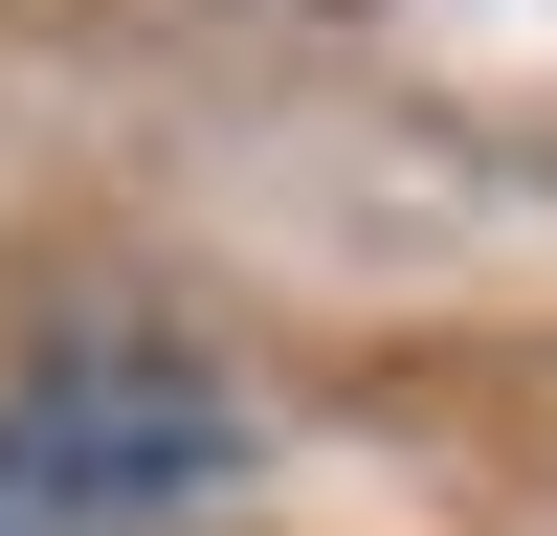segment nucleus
I'll return each instance as SVG.
<instances>
[{"label":"nucleus","instance_id":"obj_1","mask_svg":"<svg viewBox=\"0 0 557 536\" xmlns=\"http://www.w3.org/2000/svg\"><path fill=\"white\" fill-rule=\"evenodd\" d=\"M223 470H246V425L201 380H157V357H67V380L0 402V536H157Z\"/></svg>","mask_w":557,"mask_h":536}]
</instances>
